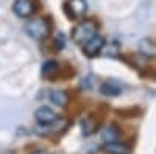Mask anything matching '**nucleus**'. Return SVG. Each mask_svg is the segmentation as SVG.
<instances>
[{
  "instance_id": "9",
  "label": "nucleus",
  "mask_w": 156,
  "mask_h": 154,
  "mask_svg": "<svg viewBox=\"0 0 156 154\" xmlns=\"http://www.w3.org/2000/svg\"><path fill=\"white\" fill-rule=\"evenodd\" d=\"M50 101L53 103L55 106L66 108L67 103H69V95H67L66 91H59V89H56V91L50 92Z\"/></svg>"
},
{
  "instance_id": "8",
  "label": "nucleus",
  "mask_w": 156,
  "mask_h": 154,
  "mask_svg": "<svg viewBox=\"0 0 156 154\" xmlns=\"http://www.w3.org/2000/svg\"><path fill=\"white\" fill-rule=\"evenodd\" d=\"M100 92H101V95H106V97H117L122 92V86L115 81H106L101 84Z\"/></svg>"
},
{
  "instance_id": "4",
  "label": "nucleus",
  "mask_w": 156,
  "mask_h": 154,
  "mask_svg": "<svg viewBox=\"0 0 156 154\" xmlns=\"http://www.w3.org/2000/svg\"><path fill=\"white\" fill-rule=\"evenodd\" d=\"M103 45H105V39L101 36H94L87 44L83 45V51L87 58H95L97 55H100Z\"/></svg>"
},
{
  "instance_id": "16",
  "label": "nucleus",
  "mask_w": 156,
  "mask_h": 154,
  "mask_svg": "<svg viewBox=\"0 0 156 154\" xmlns=\"http://www.w3.org/2000/svg\"><path fill=\"white\" fill-rule=\"evenodd\" d=\"M33 154H48V152L44 151V149H39V151H36V152H33Z\"/></svg>"
},
{
  "instance_id": "13",
  "label": "nucleus",
  "mask_w": 156,
  "mask_h": 154,
  "mask_svg": "<svg viewBox=\"0 0 156 154\" xmlns=\"http://www.w3.org/2000/svg\"><path fill=\"white\" fill-rule=\"evenodd\" d=\"M58 72H59V67L55 61H47L42 66V75L47 76V78H53V76H56Z\"/></svg>"
},
{
  "instance_id": "12",
  "label": "nucleus",
  "mask_w": 156,
  "mask_h": 154,
  "mask_svg": "<svg viewBox=\"0 0 156 154\" xmlns=\"http://www.w3.org/2000/svg\"><path fill=\"white\" fill-rule=\"evenodd\" d=\"M101 137L105 142H114V140L119 139V129H117L115 125H109L108 128H105V131L101 132Z\"/></svg>"
},
{
  "instance_id": "15",
  "label": "nucleus",
  "mask_w": 156,
  "mask_h": 154,
  "mask_svg": "<svg viewBox=\"0 0 156 154\" xmlns=\"http://www.w3.org/2000/svg\"><path fill=\"white\" fill-rule=\"evenodd\" d=\"M64 44H66V37H64L62 33H58L56 37H55V47H56V50H62Z\"/></svg>"
},
{
  "instance_id": "7",
  "label": "nucleus",
  "mask_w": 156,
  "mask_h": 154,
  "mask_svg": "<svg viewBox=\"0 0 156 154\" xmlns=\"http://www.w3.org/2000/svg\"><path fill=\"white\" fill-rule=\"evenodd\" d=\"M103 149H105L106 154H129V146L125 143H119L117 140L106 142L103 145Z\"/></svg>"
},
{
  "instance_id": "6",
  "label": "nucleus",
  "mask_w": 156,
  "mask_h": 154,
  "mask_svg": "<svg viewBox=\"0 0 156 154\" xmlns=\"http://www.w3.org/2000/svg\"><path fill=\"white\" fill-rule=\"evenodd\" d=\"M66 8L70 9V16L72 17H81L86 14L87 11V2L86 0H69Z\"/></svg>"
},
{
  "instance_id": "3",
  "label": "nucleus",
  "mask_w": 156,
  "mask_h": 154,
  "mask_svg": "<svg viewBox=\"0 0 156 154\" xmlns=\"http://www.w3.org/2000/svg\"><path fill=\"white\" fill-rule=\"evenodd\" d=\"M34 3L31 0H16L14 3H12V12L20 17V19H28L33 16L34 12Z\"/></svg>"
},
{
  "instance_id": "5",
  "label": "nucleus",
  "mask_w": 156,
  "mask_h": 154,
  "mask_svg": "<svg viewBox=\"0 0 156 154\" xmlns=\"http://www.w3.org/2000/svg\"><path fill=\"white\" fill-rule=\"evenodd\" d=\"M34 117H36V121L41 125V126H48V125H51V123L58 118V115L51 111L50 108L42 106V108H39V109L34 112Z\"/></svg>"
},
{
  "instance_id": "11",
  "label": "nucleus",
  "mask_w": 156,
  "mask_h": 154,
  "mask_svg": "<svg viewBox=\"0 0 156 154\" xmlns=\"http://www.w3.org/2000/svg\"><path fill=\"white\" fill-rule=\"evenodd\" d=\"M119 51H120L119 45H117L115 42H111V44H105V45H103L100 53L103 56H106V58H117V56H119Z\"/></svg>"
},
{
  "instance_id": "14",
  "label": "nucleus",
  "mask_w": 156,
  "mask_h": 154,
  "mask_svg": "<svg viewBox=\"0 0 156 154\" xmlns=\"http://www.w3.org/2000/svg\"><path fill=\"white\" fill-rule=\"evenodd\" d=\"M81 126H83V134H84V135H89V134H92V132L95 131V128H97L98 125H97V121L92 120V118H86Z\"/></svg>"
},
{
  "instance_id": "10",
  "label": "nucleus",
  "mask_w": 156,
  "mask_h": 154,
  "mask_svg": "<svg viewBox=\"0 0 156 154\" xmlns=\"http://www.w3.org/2000/svg\"><path fill=\"white\" fill-rule=\"evenodd\" d=\"M139 50H140V53L147 56V58H153L156 56V44L148 41V39H144V41H140L139 44Z\"/></svg>"
},
{
  "instance_id": "2",
  "label": "nucleus",
  "mask_w": 156,
  "mask_h": 154,
  "mask_svg": "<svg viewBox=\"0 0 156 154\" xmlns=\"http://www.w3.org/2000/svg\"><path fill=\"white\" fill-rule=\"evenodd\" d=\"M27 33L30 34V37H33L34 41H44L45 37L50 34V25L45 19L42 17H37V19H33L27 23L25 27Z\"/></svg>"
},
{
  "instance_id": "1",
  "label": "nucleus",
  "mask_w": 156,
  "mask_h": 154,
  "mask_svg": "<svg viewBox=\"0 0 156 154\" xmlns=\"http://www.w3.org/2000/svg\"><path fill=\"white\" fill-rule=\"evenodd\" d=\"M97 30L98 27L94 20H83L72 30V41L76 45H84L94 36H97Z\"/></svg>"
}]
</instances>
